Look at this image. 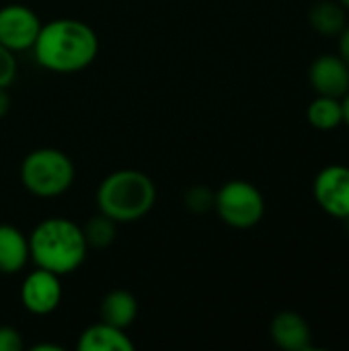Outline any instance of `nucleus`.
Instances as JSON below:
<instances>
[{
	"label": "nucleus",
	"instance_id": "obj_1",
	"mask_svg": "<svg viewBox=\"0 0 349 351\" xmlns=\"http://www.w3.org/2000/svg\"><path fill=\"white\" fill-rule=\"evenodd\" d=\"M31 49L41 68L56 74H74L95 62L99 37L84 21L53 19L41 25Z\"/></svg>",
	"mask_w": 349,
	"mask_h": 351
},
{
	"label": "nucleus",
	"instance_id": "obj_2",
	"mask_svg": "<svg viewBox=\"0 0 349 351\" xmlns=\"http://www.w3.org/2000/svg\"><path fill=\"white\" fill-rule=\"evenodd\" d=\"M86 251L82 226L68 218H45L29 234V255L35 267L60 278L76 271L84 263Z\"/></svg>",
	"mask_w": 349,
	"mask_h": 351
},
{
	"label": "nucleus",
	"instance_id": "obj_3",
	"mask_svg": "<svg viewBox=\"0 0 349 351\" xmlns=\"http://www.w3.org/2000/svg\"><path fill=\"white\" fill-rule=\"evenodd\" d=\"M156 202L154 181L136 169H121L107 175L97 189V208L117 224L144 218Z\"/></svg>",
	"mask_w": 349,
	"mask_h": 351
},
{
	"label": "nucleus",
	"instance_id": "obj_4",
	"mask_svg": "<svg viewBox=\"0 0 349 351\" xmlns=\"http://www.w3.org/2000/svg\"><path fill=\"white\" fill-rule=\"evenodd\" d=\"M74 165L70 156L58 148L31 150L21 165L23 187L37 197H58L74 183Z\"/></svg>",
	"mask_w": 349,
	"mask_h": 351
},
{
	"label": "nucleus",
	"instance_id": "obj_5",
	"mask_svg": "<svg viewBox=\"0 0 349 351\" xmlns=\"http://www.w3.org/2000/svg\"><path fill=\"white\" fill-rule=\"evenodd\" d=\"M214 208L224 224L239 230H247L261 222L265 214V199L253 183L234 179L224 183L216 191Z\"/></svg>",
	"mask_w": 349,
	"mask_h": 351
},
{
	"label": "nucleus",
	"instance_id": "obj_6",
	"mask_svg": "<svg viewBox=\"0 0 349 351\" xmlns=\"http://www.w3.org/2000/svg\"><path fill=\"white\" fill-rule=\"evenodd\" d=\"M317 206L331 218H349V167L329 165L321 169L313 183Z\"/></svg>",
	"mask_w": 349,
	"mask_h": 351
},
{
	"label": "nucleus",
	"instance_id": "obj_7",
	"mask_svg": "<svg viewBox=\"0 0 349 351\" xmlns=\"http://www.w3.org/2000/svg\"><path fill=\"white\" fill-rule=\"evenodd\" d=\"M41 25V19L33 8L25 4H6L0 8V45L10 51L31 49Z\"/></svg>",
	"mask_w": 349,
	"mask_h": 351
},
{
	"label": "nucleus",
	"instance_id": "obj_8",
	"mask_svg": "<svg viewBox=\"0 0 349 351\" xmlns=\"http://www.w3.org/2000/svg\"><path fill=\"white\" fill-rule=\"evenodd\" d=\"M21 302L31 315H51L62 302L60 276L41 267L33 269L21 284Z\"/></svg>",
	"mask_w": 349,
	"mask_h": 351
},
{
	"label": "nucleus",
	"instance_id": "obj_9",
	"mask_svg": "<svg viewBox=\"0 0 349 351\" xmlns=\"http://www.w3.org/2000/svg\"><path fill=\"white\" fill-rule=\"evenodd\" d=\"M309 82L317 95L344 99L349 93V66L339 53H321L309 68Z\"/></svg>",
	"mask_w": 349,
	"mask_h": 351
},
{
	"label": "nucleus",
	"instance_id": "obj_10",
	"mask_svg": "<svg viewBox=\"0 0 349 351\" xmlns=\"http://www.w3.org/2000/svg\"><path fill=\"white\" fill-rule=\"evenodd\" d=\"M272 341L284 351H306L313 346V333L306 319L294 311H282L269 325Z\"/></svg>",
	"mask_w": 349,
	"mask_h": 351
},
{
	"label": "nucleus",
	"instance_id": "obj_11",
	"mask_svg": "<svg viewBox=\"0 0 349 351\" xmlns=\"http://www.w3.org/2000/svg\"><path fill=\"white\" fill-rule=\"evenodd\" d=\"M134 348L136 346L128 337L125 329L113 327L103 321L86 327L76 341L78 351H132Z\"/></svg>",
	"mask_w": 349,
	"mask_h": 351
},
{
	"label": "nucleus",
	"instance_id": "obj_12",
	"mask_svg": "<svg viewBox=\"0 0 349 351\" xmlns=\"http://www.w3.org/2000/svg\"><path fill=\"white\" fill-rule=\"evenodd\" d=\"M29 259V237L12 224H0V274L14 276Z\"/></svg>",
	"mask_w": 349,
	"mask_h": 351
},
{
	"label": "nucleus",
	"instance_id": "obj_13",
	"mask_svg": "<svg viewBox=\"0 0 349 351\" xmlns=\"http://www.w3.org/2000/svg\"><path fill=\"white\" fill-rule=\"evenodd\" d=\"M99 315L103 323H109L119 329H128L134 325L138 317V300L128 290H111L101 300Z\"/></svg>",
	"mask_w": 349,
	"mask_h": 351
},
{
	"label": "nucleus",
	"instance_id": "obj_14",
	"mask_svg": "<svg viewBox=\"0 0 349 351\" xmlns=\"http://www.w3.org/2000/svg\"><path fill=\"white\" fill-rule=\"evenodd\" d=\"M311 27L321 33V35H339L344 27L348 25L346 21V8L337 0H319L313 4L309 12Z\"/></svg>",
	"mask_w": 349,
	"mask_h": 351
},
{
	"label": "nucleus",
	"instance_id": "obj_15",
	"mask_svg": "<svg viewBox=\"0 0 349 351\" xmlns=\"http://www.w3.org/2000/svg\"><path fill=\"white\" fill-rule=\"evenodd\" d=\"M306 119L315 130L331 132L344 123V105L341 99L317 95L306 107Z\"/></svg>",
	"mask_w": 349,
	"mask_h": 351
},
{
	"label": "nucleus",
	"instance_id": "obj_16",
	"mask_svg": "<svg viewBox=\"0 0 349 351\" xmlns=\"http://www.w3.org/2000/svg\"><path fill=\"white\" fill-rule=\"evenodd\" d=\"M115 232H117V222L107 218L101 212L97 216L88 218V222L82 226L84 241L93 249H107L115 241Z\"/></svg>",
	"mask_w": 349,
	"mask_h": 351
},
{
	"label": "nucleus",
	"instance_id": "obj_17",
	"mask_svg": "<svg viewBox=\"0 0 349 351\" xmlns=\"http://www.w3.org/2000/svg\"><path fill=\"white\" fill-rule=\"evenodd\" d=\"M214 197L216 193L212 189H208L206 185H195L185 193V204L191 212L204 214L214 208Z\"/></svg>",
	"mask_w": 349,
	"mask_h": 351
},
{
	"label": "nucleus",
	"instance_id": "obj_18",
	"mask_svg": "<svg viewBox=\"0 0 349 351\" xmlns=\"http://www.w3.org/2000/svg\"><path fill=\"white\" fill-rule=\"evenodd\" d=\"M16 78V58L14 51L0 45V88H8Z\"/></svg>",
	"mask_w": 349,
	"mask_h": 351
},
{
	"label": "nucleus",
	"instance_id": "obj_19",
	"mask_svg": "<svg viewBox=\"0 0 349 351\" xmlns=\"http://www.w3.org/2000/svg\"><path fill=\"white\" fill-rule=\"evenodd\" d=\"M23 348L21 331L8 325H0V351H21Z\"/></svg>",
	"mask_w": 349,
	"mask_h": 351
},
{
	"label": "nucleus",
	"instance_id": "obj_20",
	"mask_svg": "<svg viewBox=\"0 0 349 351\" xmlns=\"http://www.w3.org/2000/svg\"><path fill=\"white\" fill-rule=\"evenodd\" d=\"M337 47H339V58L349 66V25L344 27V31L339 33V41H337Z\"/></svg>",
	"mask_w": 349,
	"mask_h": 351
},
{
	"label": "nucleus",
	"instance_id": "obj_21",
	"mask_svg": "<svg viewBox=\"0 0 349 351\" xmlns=\"http://www.w3.org/2000/svg\"><path fill=\"white\" fill-rule=\"evenodd\" d=\"M8 107H10V97L6 88H0V119L8 113Z\"/></svg>",
	"mask_w": 349,
	"mask_h": 351
},
{
	"label": "nucleus",
	"instance_id": "obj_22",
	"mask_svg": "<svg viewBox=\"0 0 349 351\" xmlns=\"http://www.w3.org/2000/svg\"><path fill=\"white\" fill-rule=\"evenodd\" d=\"M33 351H62V348L56 343H35Z\"/></svg>",
	"mask_w": 349,
	"mask_h": 351
},
{
	"label": "nucleus",
	"instance_id": "obj_23",
	"mask_svg": "<svg viewBox=\"0 0 349 351\" xmlns=\"http://www.w3.org/2000/svg\"><path fill=\"white\" fill-rule=\"evenodd\" d=\"M341 105H344V123L349 128V93L341 99Z\"/></svg>",
	"mask_w": 349,
	"mask_h": 351
},
{
	"label": "nucleus",
	"instance_id": "obj_24",
	"mask_svg": "<svg viewBox=\"0 0 349 351\" xmlns=\"http://www.w3.org/2000/svg\"><path fill=\"white\" fill-rule=\"evenodd\" d=\"M337 2H339L346 10H349V0H337Z\"/></svg>",
	"mask_w": 349,
	"mask_h": 351
},
{
	"label": "nucleus",
	"instance_id": "obj_25",
	"mask_svg": "<svg viewBox=\"0 0 349 351\" xmlns=\"http://www.w3.org/2000/svg\"><path fill=\"white\" fill-rule=\"evenodd\" d=\"M348 234H349V218H348Z\"/></svg>",
	"mask_w": 349,
	"mask_h": 351
}]
</instances>
